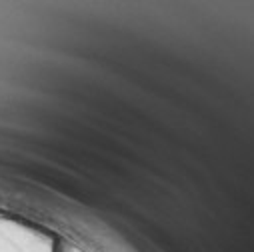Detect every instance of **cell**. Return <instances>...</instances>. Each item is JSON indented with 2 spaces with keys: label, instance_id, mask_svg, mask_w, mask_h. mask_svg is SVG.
Wrapping results in <instances>:
<instances>
[{
  "label": "cell",
  "instance_id": "obj_1",
  "mask_svg": "<svg viewBox=\"0 0 254 252\" xmlns=\"http://www.w3.org/2000/svg\"><path fill=\"white\" fill-rule=\"evenodd\" d=\"M54 252H86V250L80 248L78 244L70 242V240H60V242L56 244V250H54Z\"/></svg>",
  "mask_w": 254,
  "mask_h": 252
}]
</instances>
